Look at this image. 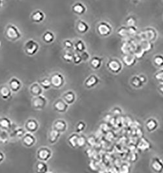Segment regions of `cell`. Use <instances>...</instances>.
Here are the masks:
<instances>
[{
	"mask_svg": "<svg viewBox=\"0 0 163 173\" xmlns=\"http://www.w3.org/2000/svg\"><path fill=\"white\" fill-rule=\"evenodd\" d=\"M153 61L157 67H158L159 68L163 67V56L162 55L155 56L153 59Z\"/></svg>",
	"mask_w": 163,
	"mask_h": 173,
	"instance_id": "cell-35",
	"label": "cell"
},
{
	"mask_svg": "<svg viewBox=\"0 0 163 173\" xmlns=\"http://www.w3.org/2000/svg\"><path fill=\"white\" fill-rule=\"evenodd\" d=\"M29 91L32 96L35 97L43 95L44 89L40 85L39 83H34L31 85V87H30Z\"/></svg>",
	"mask_w": 163,
	"mask_h": 173,
	"instance_id": "cell-15",
	"label": "cell"
},
{
	"mask_svg": "<svg viewBox=\"0 0 163 173\" xmlns=\"http://www.w3.org/2000/svg\"><path fill=\"white\" fill-rule=\"evenodd\" d=\"M62 99L68 105H72L75 103L76 100V94L73 91H69L63 94Z\"/></svg>",
	"mask_w": 163,
	"mask_h": 173,
	"instance_id": "cell-16",
	"label": "cell"
},
{
	"mask_svg": "<svg viewBox=\"0 0 163 173\" xmlns=\"http://www.w3.org/2000/svg\"><path fill=\"white\" fill-rule=\"evenodd\" d=\"M86 128V124L84 121H80L78 122L76 126V133L79 134L85 130Z\"/></svg>",
	"mask_w": 163,
	"mask_h": 173,
	"instance_id": "cell-36",
	"label": "cell"
},
{
	"mask_svg": "<svg viewBox=\"0 0 163 173\" xmlns=\"http://www.w3.org/2000/svg\"><path fill=\"white\" fill-rule=\"evenodd\" d=\"M131 85L135 89H140L144 85V82L140 78V76H135L131 80Z\"/></svg>",
	"mask_w": 163,
	"mask_h": 173,
	"instance_id": "cell-22",
	"label": "cell"
},
{
	"mask_svg": "<svg viewBox=\"0 0 163 173\" xmlns=\"http://www.w3.org/2000/svg\"><path fill=\"white\" fill-rule=\"evenodd\" d=\"M150 167L154 173H162L163 161L159 157H153L151 161Z\"/></svg>",
	"mask_w": 163,
	"mask_h": 173,
	"instance_id": "cell-6",
	"label": "cell"
},
{
	"mask_svg": "<svg viewBox=\"0 0 163 173\" xmlns=\"http://www.w3.org/2000/svg\"><path fill=\"white\" fill-rule=\"evenodd\" d=\"M69 107V105L66 103L62 98L57 100L53 104V108L54 111L59 113H66Z\"/></svg>",
	"mask_w": 163,
	"mask_h": 173,
	"instance_id": "cell-9",
	"label": "cell"
},
{
	"mask_svg": "<svg viewBox=\"0 0 163 173\" xmlns=\"http://www.w3.org/2000/svg\"><path fill=\"white\" fill-rule=\"evenodd\" d=\"M102 59L97 56H95L92 57L91 60H90V65H91L92 68L94 70H97L100 68L102 66Z\"/></svg>",
	"mask_w": 163,
	"mask_h": 173,
	"instance_id": "cell-24",
	"label": "cell"
},
{
	"mask_svg": "<svg viewBox=\"0 0 163 173\" xmlns=\"http://www.w3.org/2000/svg\"><path fill=\"white\" fill-rule=\"evenodd\" d=\"M43 39L46 43H51L55 39V35L52 31H47L43 35Z\"/></svg>",
	"mask_w": 163,
	"mask_h": 173,
	"instance_id": "cell-29",
	"label": "cell"
},
{
	"mask_svg": "<svg viewBox=\"0 0 163 173\" xmlns=\"http://www.w3.org/2000/svg\"><path fill=\"white\" fill-rule=\"evenodd\" d=\"M122 61L126 66L131 67L136 64V57L132 54H127L123 57Z\"/></svg>",
	"mask_w": 163,
	"mask_h": 173,
	"instance_id": "cell-19",
	"label": "cell"
},
{
	"mask_svg": "<svg viewBox=\"0 0 163 173\" xmlns=\"http://www.w3.org/2000/svg\"><path fill=\"white\" fill-rule=\"evenodd\" d=\"M2 5H3V2H2V0H0V8L2 7Z\"/></svg>",
	"mask_w": 163,
	"mask_h": 173,
	"instance_id": "cell-49",
	"label": "cell"
},
{
	"mask_svg": "<svg viewBox=\"0 0 163 173\" xmlns=\"http://www.w3.org/2000/svg\"><path fill=\"white\" fill-rule=\"evenodd\" d=\"M39 83L43 88L44 90H48V89H49L52 87L50 80L47 78V77H45V78L39 80Z\"/></svg>",
	"mask_w": 163,
	"mask_h": 173,
	"instance_id": "cell-32",
	"label": "cell"
},
{
	"mask_svg": "<svg viewBox=\"0 0 163 173\" xmlns=\"http://www.w3.org/2000/svg\"><path fill=\"white\" fill-rule=\"evenodd\" d=\"M52 86L56 89H60L65 84V77L60 73L54 74L50 77Z\"/></svg>",
	"mask_w": 163,
	"mask_h": 173,
	"instance_id": "cell-7",
	"label": "cell"
},
{
	"mask_svg": "<svg viewBox=\"0 0 163 173\" xmlns=\"http://www.w3.org/2000/svg\"><path fill=\"white\" fill-rule=\"evenodd\" d=\"M154 77L156 81H157L161 84H163V69H161L159 70L157 72H156Z\"/></svg>",
	"mask_w": 163,
	"mask_h": 173,
	"instance_id": "cell-37",
	"label": "cell"
},
{
	"mask_svg": "<svg viewBox=\"0 0 163 173\" xmlns=\"http://www.w3.org/2000/svg\"><path fill=\"white\" fill-rule=\"evenodd\" d=\"M52 156V152L46 146L41 147L37 152V158L41 162H46Z\"/></svg>",
	"mask_w": 163,
	"mask_h": 173,
	"instance_id": "cell-1",
	"label": "cell"
},
{
	"mask_svg": "<svg viewBox=\"0 0 163 173\" xmlns=\"http://www.w3.org/2000/svg\"><path fill=\"white\" fill-rule=\"evenodd\" d=\"M78 30L81 33H86L89 29V26L88 23L82 20H79L78 22Z\"/></svg>",
	"mask_w": 163,
	"mask_h": 173,
	"instance_id": "cell-28",
	"label": "cell"
},
{
	"mask_svg": "<svg viewBox=\"0 0 163 173\" xmlns=\"http://www.w3.org/2000/svg\"><path fill=\"white\" fill-rule=\"evenodd\" d=\"M22 141L24 146L28 148H31L35 145L37 139L33 134L27 132L22 138Z\"/></svg>",
	"mask_w": 163,
	"mask_h": 173,
	"instance_id": "cell-11",
	"label": "cell"
},
{
	"mask_svg": "<svg viewBox=\"0 0 163 173\" xmlns=\"http://www.w3.org/2000/svg\"><path fill=\"white\" fill-rule=\"evenodd\" d=\"M45 15L43 12L41 11V10H37L33 13L32 16V19L33 22L39 23L43 21L45 19Z\"/></svg>",
	"mask_w": 163,
	"mask_h": 173,
	"instance_id": "cell-26",
	"label": "cell"
},
{
	"mask_svg": "<svg viewBox=\"0 0 163 173\" xmlns=\"http://www.w3.org/2000/svg\"><path fill=\"white\" fill-rule=\"evenodd\" d=\"M118 34L120 36H123V37H125V36H127V35H129L128 29H127L125 27H121L118 30Z\"/></svg>",
	"mask_w": 163,
	"mask_h": 173,
	"instance_id": "cell-42",
	"label": "cell"
},
{
	"mask_svg": "<svg viewBox=\"0 0 163 173\" xmlns=\"http://www.w3.org/2000/svg\"><path fill=\"white\" fill-rule=\"evenodd\" d=\"M36 173H48V166L44 162H39L35 166Z\"/></svg>",
	"mask_w": 163,
	"mask_h": 173,
	"instance_id": "cell-23",
	"label": "cell"
},
{
	"mask_svg": "<svg viewBox=\"0 0 163 173\" xmlns=\"http://www.w3.org/2000/svg\"><path fill=\"white\" fill-rule=\"evenodd\" d=\"M97 31L99 34L102 37H108L112 32V26L106 22L102 21L99 23L97 26Z\"/></svg>",
	"mask_w": 163,
	"mask_h": 173,
	"instance_id": "cell-4",
	"label": "cell"
},
{
	"mask_svg": "<svg viewBox=\"0 0 163 173\" xmlns=\"http://www.w3.org/2000/svg\"><path fill=\"white\" fill-rule=\"evenodd\" d=\"M82 61V59L81 57V55H80V53H78V52H76L75 54L73 55V61L76 64H80Z\"/></svg>",
	"mask_w": 163,
	"mask_h": 173,
	"instance_id": "cell-39",
	"label": "cell"
},
{
	"mask_svg": "<svg viewBox=\"0 0 163 173\" xmlns=\"http://www.w3.org/2000/svg\"><path fill=\"white\" fill-rule=\"evenodd\" d=\"M6 35L11 40H16L21 37L20 31L15 25H9L6 29Z\"/></svg>",
	"mask_w": 163,
	"mask_h": 173,
	"instance_id": "cell-3",
	"label": "cell"
},
{
	"mask_svg": "<svg viewBox=\"0 0 163 173\" xmlns=\"http://www.w3.org/2000/svg\"><path fill=\"white\" fill-rule=\"evenodd\" d=\"M22 85L21 81L19 79L16 78V77L11 78L9 81V87L11 89V91L14 93L19 91L22 87Z\"/></svg>",
	"mask_w": 163,
	"mask_h": 173,
	"instance_id": "cell-17",
	"label": "cell"
},
{
	"mask_svg": "<svg viewBox=\"0 0 163 173\" xmlns=\"http://www.w3.org/2000/svg\"><path fill=\"white\" fill-rule=\"evenodd\" d=\"M39 128V124L37 120L34 118H30L25 124V129L28 132L33 134L37 132Z\"/></svg>",
	"mask_w": 163,
	"mask_h": 173,
	"instance_id": "cell-10",
	"label": "cell"
},
{
	"mask_svg": "<svg viewBox=\"0 0 163 173\" xmlns=\"http://www.w3.org/2000/svg\"><path fill=\"white\" fill-rule=\"evenodd\" d=\"M0 121H1V118H0Z\"/></svg>",
	"mask_w": 163,
	"mask_h": 173,
	"instance_id": "cell-51",
	"label": "cell"
},
{
	"mask_svg": "<svg viewBox=\"0 0 163 173\" xmlns=\"http://www.w3.org/2000/svg\"><path fill=\"white\" fill-rule=\"evenodd\" d=\"M12 91L9 87L3 85L0 87V96L3 100H9L12 97Z\"/></svg>",
	"mask_w": 163,
	"mask_h": 173,
	"instance_id": "cell-18",
	"label": "cell"
},
{
	"mask_svg": "<svg viewBox=\"0 0 163 173\" xmlns=\"http://www.w3.org/2000/svg\"><path fill=\"white\" fill-rule=\"evenodd\" d=\"M75 47L76 51L82 53L86 50V46L84 42L82 40H78V41L75 44Z\"/></svg>",
	"mask_w": 163,
	"mask_h": 173,
	"instance_id": "cell-30",
	"label": "cell"
},
{
	"mask_svg": "<svg viewBox=\"0 0 163 173\" xmlns=\"http://www.w3.org/2000/svg\"><path fill=\"white\" fill-rule=\"evenodd\" d=\"M136 1H137V0H136Z\"/></svg>",
	"mask_w": 163,
	"mask_h": 173,
	"instance_id": "cell-52",
	"label": "cell"
},
{
	"mask_svg": "<svg viewBox=\"0 0 163 173\" xmlns=\"http://www.w3.org/2000/svg\"><path fill=\"white\" fill-rule=\"evenodd\" d=\"M87 142H88V139L86 138V136L79 135V138H78V142H77V148L85 147L87 145Z\"/></svg>",
	"mask_w": 163,
	"mask_h": 173,
	"instance_id": "cell-33",
	"label": "cell"
},
{
	"mask_svg": "<svg viewBox=\"0 0 163 173\" xmlns=\"http://www.w3.org/2000/svg\"><path fill=\"white\" fill-rule=\"evenodd\" d=\"M145 127L149 133H152L159 127V122L155 118H149L145 123Z\"/></svg>",
	"mask_w": 163,
	"mask_h": 173,
	"instance_id": "cell-12",
	"label": "cell"
},
{
	"mask_svg": "<svg viewBox=\"0 0 163 173\" xmlns=\"http://www.w3.org/2000/svg\"><path fill=\"white\" fill-rule=\"evenodd\" d=\"M142 34V38L144 39V40H147V41L153 40L154 38L156 37V35H157L155 30H153L152 29H148L144 32H143Z\"/></svg>",
	"mask_w": 163,
	"mask_h": 173,
	"instance_id": "cell-21",
	"label": "cell"
},
{
	"mask_svg": "<svg viewBox=\"0 0 163 173\" xmlns=\"http://www.w3.org/2000/svg\"><path fill=\"white\" fill-rule=\"evenodd\" d=\"M60 135H61V133H59L56 130L52 129L49 132V135H48V141H49L51 145L56 144V143L58 141L60 138Z\"/></svg>",
	"mask_w": 163,
	"mask_h": 173,
	"instance_id": "cell-20",
	"label": "cell"
},
{
	"mask_svg": "<svg viewBox=\"0 0 163 173\" xmlns=\"http://www.w3.org/2000/svg\"><path fill=\"white\" fill-rule=\"evenodd\" d=\"M63 44L67 49H71L73 47V43L70 40H66L63 42Z\"/></svg>",
	"mask_w": 163,
	"mask_h": 173,
	"instance_id": "cell-43",
	"label": "cell"
},
{
	"mask_svg": "<svg viewBox=\"0 0 163 173\" xmlns=\"http://www.w3.org/2000/svg\"><path fill=\"white\" fill-rule=\"evenodd\" d=\"M158 91L161 94L163 95V84H160V85L158 87Z\"/></svg>",
	"mask_w": 163,
	"mask_h": 173,
	"instance_id": "cell-48",
	"label": "cell"
},
{
	"mask_svg": "<svg viewBox=\"0 0 163 173\" xmlns=\"http://www.w3.org/2000/svg\"><path fill=\"white\" fill-rule=\"evenodd\" d=\"M128 31H129V35H134V34H135L136 33V28L135 26L129 27Z\"/></svg>",
	"mask_w": 163,
	"mask_h": 173,
	"instance_id": "cell-45",
	"label": "cell"
},
{
	"mask_svg": "<svg viewBox=\"0 0 163 173\" xmlns=\"http://www.w3.org/2000/svg\"><path fill=\"white\" fill-rule=\"evenodd\" d=\"M53 129L57 130L59 133H64L67 131V124L62 119H58L53 124Z\"/></svg>",
	"mask_w": 163,
	"mask_h": 173,
	"instance_id": "cell-13",
	"label": "cell"
},
{
	"mask_svg": "<svg viewBox=\"0 0 163 173\" xmlns=\"http://www.w3.org/2000/svg\"><path fill=\"white\" fill-rule=\"evenodd\" d=\"M107 67L111 72L114 74H118L123 68V64L117 59H111L107 63Z\"/></svg>",
	"mask_w": 163,
	"mask_h": 173,
	"instance_id": "cell-2",
	"label": "cell"
},
{
	"mask_svg": "<svg viewBox=\"0 0 163 173\" xmlns=\"http://www.w3.org/2000/svg\"><path fill=\"white\" fill-rule=\"evenodd\" d=\"M81 57H82V61H87L89 59V55L86 51L82 53Z\"/></svg>",
	"mask_w": 163,
	"mask_h": 173,
	"instance_id": "cell-44",
	"label": "cell"
},
{
	"mask_svg": "<svg viewBox=\"0 0 163 173\" xmlns=\"http://www.w3.org/2000/svg\"><path fill=\"white\" fill-rule=\"evenodd\" d=\"M119 109H120L119 107H115V108H114V109H112L113 114H114V115H120L121 113H122V110L119 111Z\"/></svg>",
	"mask_w": 163,
	"mask_h": 173,
	"instance_id": "cell-46",
	"label": "cell"
},
{
	"mask_svg": "<svg viewBox=\"0 0 163 173\" xmlns=\"http://www.w3.org/2000/svg\"><path fill=\"white\" fill-rule=\"evenodd\" d=\"M100 80L96 75L89 76L84 82V85L87 89H92L99 84Z\"/></svg>",
	"mask_w": 163,
	"mask_h": 173,
	"instance_id": "cell-14",
	"label": "cell"
},
{
	"mask_svg": "<svg viewBox=\"0 0 163 173\" xmlns=\"http://www.w3.org/2000/svg\"><path fill=\"white\" fill-rule=\"evenodd\" d=\"M39 44L34 40H28L25 44V51L29 56H33L38 51Z\"/></svg>",
	"mask_w": 163,
	"mask_h": 173,
	"instance_id": "cell-8",
	"label": "cell"
},
{
	"mask_svg": "<svg viewBox=\"0 0 163 173\" xmlns=\"http://www.w3.org/2000/svg\"><path fill=\"white\" fill-rule=\"evenodd\" d=\"M79 138V135L78 134H71L67 139V142L69 145L73 148H77V142L78 139Z\"/></svg>",
	"mask_w": 163,
	"mask_h": 173,
	"instance_id": "cell-27",
	"label": "cell"
},
{
	"mask_svg": "<svg viewBox=\"0 0 163 173\" xmlns=\"http://www.w3.org/2000/svg\"><path fill=\"white\" fill-rule=\"evenodd\" d=\"M8 135L5 131H2L0 133V141L2 142H7L8 141Z\"/></svg>",
	"mask_w": 163,
	"mask_h": 173,
	"instance_id": "cell-41",
	"label": "cell"
},
{
	"mask_svg": "<svg viewBox=\"0 0 163 173\" xmlns=\"http://www.w3.org/2000/svg\"><path fill=\"white\" fill-rule=\"evenodd\" d=\"M126 22H127V26H128L129 27L135 26L136 23V20L135 19V18H134V17H132V16L129 17L128 19H127V20Z\"/></svg>",
	"mask_w": 163,
	"mask_h": 173,
	"instance_id": "cell-40",
	"label": "cell"
},
{
	"mask_svg": "<svg viewBox=\"0 0 163 173\" xmlns=\"http://www.w3.org/2000/svg\"><path fill=\"white\" fill-rule=\"evenodd\" d=\"M26 130H24L23 128H19L16 129L15 130H14L13 135L14 137H15V138H22L24 136V135L26 134Z\"/></svg>",
	"mask_w": 163,
	"mask_h": 173,
	"instance_id": "cell-34",
	"label": "cell"
},
{
	"mask_svg": "<svg viewBox=\"0 0 163 173\" xmlns=\"http://www.w3.org/2000/svg\"><path fill=\"white\" fill-rule=\"evenodd\" d=\"M48 173H52V172H48Z\"/></svg>",
	"mask_w": 163,
	"mask_h": 173,
	"instance_id": "cell-50",
	"label": "cell"
},
{
	"mask_svg": "<svg viewBox=\"0 0 163 173\" xmlns=\"http://www.w3.org/2000/svg\"><path fill=\"white\" fill-rule=\"evenodd\" d=\"M32 104L35 109L43 110L47 105V100L43 95H41L39 97H33Z\"/></svg>",
	"mask_w": 163,
	"mask_h": 173,
	"instance_id": "cell-5",
	"label": "cell"
},
{
	"mask_svg": "<svg viewBox=\"0 0 163 173\" xmlns=\"http://www.w3.org/2000/svg\"><path fill=\"white\" fill-rule=\"evenodd\" d=\"M63 59L67 62H72L73 61V55L69 51H65L63 56Z\"/></svg>",
	"mask_w": 163,
	"mask_h": 173,
	"instance_id": "cell-38",
	"label": "cell"
},
{
	"mask_svg": "<svg viewBox=\"0 0 163 173\" xmlns=\"http://www.w3.org/2000/svg\"><path fill=\"white\" fill-rule=\"evenodd\" d=\"M72 10L76 14L82 15L86 12V6L81 3H77L72 6Z\"/></svg>",
	"mask_w": 163,
	"mask_h": 173,
	"instance_id": "cell-25",
	"label": "cell"
},
{
	"mask_svg": "<svg viewBox=\"0 0 163 173\" xmlns=\"http://www.w3.org/2000/svg\"><path fill=\"white\" fill-rule=\"evenodd\" d=\"M5 159V154L0 151V163H2Z\"/></svg>",
	"mask_w": 163,
	"mask_h": 173,
	"instance_id": "cell-47",
	"label": "cell"
},
{
	"mask_svg": "<svg viewBox=\"0 0 163 173\" xmlns=\"http://www.w3.org/2000/svg\"><path fill=\"white\" fill-rule=\"evenodd\" d=\"M12 122L8 118L3 117L0 121V127L3 130H8L11 127Z\"/></svg>",
	"mask_w": 163,
	"mask_h": 173,
	"instance_id": "cell-31",
	"label": "cell"
}]
</instances>
